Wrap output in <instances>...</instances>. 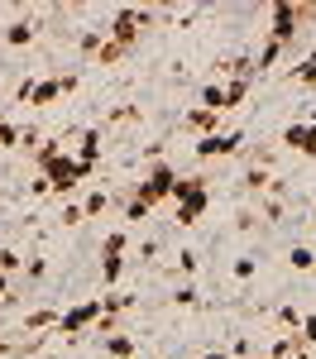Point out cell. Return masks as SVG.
I'll return each instance as SVG.
<instances>
[{
	"label": "cell",
	"instance_id": "obj_26",
	"mask_svg": "<svg viewBox=\"0 0 316 359\" xmlns=\"http://www.w3.org/2000/svg\"><path fill=\"white\" fill-rule=\"evenodd\" d=\"M125 249H130V230H111L101 240V254H125Z\"/></svg>",
	"mask_w": 316,
	"mask_h": 359
},
{
	"label": "cell",
	"instance_id": "obj_5",
	"mask_svg": "<svg viewBox=\"0 0 316 359\" xmlns=\"http://www.w3.org/2000/svg\"><path fill=\"white\" fill-rule=\"evenodd\" d=\"M177 182H182V172H177L172 163H163V158H153V168L144 172V177L135 182V187H139V196H149V201L158 206V201H172Z\"/></svg>",
	"mask_w": 316,
	"mask_h": 359
},
{
	"label": "cell",
	"instance_id": "obj_27",
	"mask_svg": "<svg viewBox=\"0 0 316 359\" xmlns=\"http://www.w3.org/2000/svg\"><path fill=\"white\" fill-rule=\"evenodd\" d=\"M25 278H29V283H43V278H48V259H43V254H34V259L25 264Z\"/></svg>",
	"mask_w": 316,
	"mask_h": 359
},
{
	"label": "cell",
	"instance_id": "obj_32",
	"mask_svg": "<svg viewBox=\"0 0 316 359\" xmlns=\"http://www.w3.org/2000/svg\"><path fill=\"white\" fill-rule=\"evenodd\" d=\"M82 221H86L82 206H62V225H82Z\"/></svg>",
	"mask_w": 316,
	"mask_h": 359
},
{
	"label": "cell",
	"instance_id": "obj_11",
	"mask_svg": "<svg viewBox=\"0 0 316 359\" xmlns=\"http://www.w3.org/2000/svg\"><path fill=\"white\" fill-rule=\"evenodd\" d=\"M77 158L96 172V163H101V130H82V139H77Z\"/></svg>",
	"mask_w": 316,
	"mask_h": 359
},
{
	"label": "cell",
	"instance_id": "obj_24",
	"mask_svg": "<svg viewBox=\"0 0 316 359\" xmlns=\"http://www.w3.org/2000/svg\"><path fill=\"white\" fill-rule=\"evenodd\" d=\"M292 77H297V82L302 86H316V48L307 57H302V62H297V67H292Z\"/></svg>",
	"mask_w": 316,
	"mask_h": 359
},
{
	"label": "cell",
	"instance_id": "obj_7",
	"mask_svg": "<svg viewBox=\"0 0 316 359\" xmlns=\"http://www.w3.org/2000/svg\"><path fill=\"white\" fill-rule=\"evenodd\" d=\"M197 154L201 163H211V158H235V154H245V135L240 130H221V135H211V139H197Z\"/></svg>",
	"mask_w": 316,
	"mask_h": 359
},
{
	"label": "cell",
	"instance_id": "obj_10",
	"mask_svg": "<svg viewBox=\"0 0 316 359\" xmlns=\"http://www.w3.org/2000/svg\"><path fill=\"white\" fill-rule=\"evenodd\" d=\"M135 350H139V340H135L130 331L101 335V355H106V359H135Z\"/></svg>",
	"mask_w": 316,
	"mask_h": 359
},
{
	"label": "cell",
	"instance_id": "obj_36",
	"mask_svg": "<svg viewBox=\"0 0 316 359\" xmlns=\"http://www.w3.org/2000/svg\"><path fill=\"white\" fill-rule=\"evenodd\" d=\"M0 297H10V273L0 269Z\"/></svg>",
	"mask_w": 316,
	"mask_h": 359
},
{
	"label": "cell",
	"instance_id": "obj_39",
	"mask_svg": "<svg viewBox=\"0 0 316 359\" xmlns=\"http://www.w3.org/2000/svg\"><path fill=\"white\" fill-rule=\"evenodd\" d=\"M0 249H5V245H0Z\"/></svg>",
	"mask_w": 316,
	"mask_h": 359
},
{
	"label": "cell",
	"instance_id": "obj_14",
	"mask_svg": "<svg viewBox=\"0 0 316 359\" xmlns=\"http://www.w3.org/2000/svg\"><path fill=\"white\" fill-rule=\"evenodd\" d=\"M149 216H153V201H149V196H139V187H130V201H125V221L139 225V221H149Z\"/></svg>",
	"mask_w": 316,
	"mask_h": 359
},
{
	"label": "cell",
	"instance_id": "obj_18",
	"mask_svg": "<svg viewBox=\"0 0 316 359\" xmlns=\"http://www.w3.org/2000/svg\"><path fill=\"white\" fill-rule=\"evenodd\" d=\"M249 101V82L245 77H235V82H226V111H235V106H245Z\"/></svg>",
	"mask_w": 316,
	"mask_h": 359
},
{
	"label": "cell",
	"instance_id": "obj_2",
	"mask_svg": "<svg viewBox=\"0 0 316 359\" xmlns=\"http://www.w3.org/2000/svg\"><path fill=\"white\" fill-rule=\"evenodd\" d=\"M312 15H316V5H287V0L268 5V39H278V43H292Z\"/></svg>",
	"mask_w": 316,
	"mask_h": 359
},
{
	"label": "cell",
	"instance_id": "obj_34",
	"mask_svg": "<svg viewBox=\"0 0 316 359\" xmlns=\"http://www.w3.org/2000/svg\"><path fill=\"white\" fill-rule=\"evenodd\" d=\"M29 192H34V196H48L53 187H48V177H34V182H29Z\"/></svg>",
	"mask_w": 316,
	"mask_h": 359
},
{
	"label": "cell",
	"instance_id": "obj_38",
	"mask_svg": "<svg viewBox=\"0 0 316 359\" xmlns=\"http://www.w3.org/2000/svg\"><path fill=\"white\" fill-rule=\"evenodd\" d=\"M0 120H5V111H0Z\"/></svg>",
	"mask_w": 316,
	"mask_h": 359
},
{
	"label": "cell",
	"instance_id": "obj_12",
	"mask_svg": "<svg viewBox=\"0 0 316 359\" xmlns=\"http://www.w3.org/2000/svg\"><path fill=\"white\" fill-rule=\"evenodd\" d=\"M120 278H125V254H101V287L115 292Z\"/></svg>",
	"mask_w": 316,
	"mask_h": 359
},
{
	"label": "cell",
	"instance_id": "obj_23",
	"mask_svg": "<svg viewBox=\"0 0 316 359\" xmlns=\"http://www.w3.org/2000/svg\"><path fill=\"white\" fill-rule=\"evenodd\" d=\"M101 306H106V316H115V311H130V306H135V297L115 287V292H106V297H101Z\"/></svg>",
	"mask_w": 316,
	"mask_h": 359
},
{
	"label": "cell",
	"instance_id": "obj_33",
	"mask_svg": "<svg viewBox=\"0 0 316 359\" xmlns=\"http://www.w3.org/2000/svg\"><path fill=\"white\" fill-rule=\"evenodd\" d=\"M302 340H307V345H316V311L302 321Z\"/></svg>",
	"mask_w": 316,
	"mask_h": 359
},
{
	"label": "cell",
	"instance_id": "obj_17",
	"mask_svg": "<svg viewBox=\"0 0 316 359\" xmlns=\"http://www.w3.org/2000/svg\"><path fill=\"white\" fill-rule=\"evenodd\" d=\"M287 269L312 273V269H316V249H312V245H292V249H287Z\"/></svg>",
	"mask_w": 316,
	"mask_h": 359
},
{
	"label": "cell",
	"instance_id": "obj_1",
	"mask_svg": "<svg viewBox=\"0 0 316 359\" xmlns=\"http://www.w3.org/2000/svg\"><path fill=\"white\" fill-rule=\"evenodd\" d=\"M206 211H211V187H206V177H182L177 192H172V216H177V225H197Z\"/></svg>",
	"mask_w": 316,
	"mask_h": 359
},
{
	"label": "cell",
	"instance_id": "obj_3",
	"mask_svg": "<svg viewBox=\"0 0 316 359\" xmlns=\"http://www.w3.org/2000/svg\"><path fill=\"white\" fill-rule=\"evenodd\" d=\"M39 177H48L53 196H72V192H77V187L86 182V177H91V168H86L77 154H62V158H53V163L43 168Z\"/></svg>",
	"mask_w": 316,
	"mask_h": 359
},
{
	"label": "cell",
	"instance_id": "obj_30",
	"mask_svg": "<svg viewBox=\"0 0 316 359\" xmlns=\"http://www.w3.org/2000/svg\"><path fill=\"white\" fill-rule=\"evenodd\" d=\"M177 269H182V273H197V269H201V254H197V249H182V254H177Z\"/></svg>",
	"mask_w": 316,
	"mask_h": 359
},
{
	"label": "cell",
	"instance_id": "obj_37",
	"mask_svg": "<svg viewBox=\"0 0 316 359\" xmlns=\"http://www.w3.org/2000/svg\"><path fill=\"white\" fill-rule=\"evenodd\" d=\"M201 359H235L230 350H211V355H201Z\"/></svg>",
	"mask_w": 316,
	"mask_h": 359
},
{
	"label": "cell",
	"instance_id": "obj_21",
	"mask_svg": "<svg viewBox=\"0 0 316 359\" xmlns=\"http://www.w3.org/2000/svg\"><path fill=\"white\" fill-rule=\"evenodd\" d=\"M82 211H86V221H96V216H106V211H111V196H106V192H86Z\"/></svg>",
	"mask_w": 316,
	"mask_h": 359
},
{
	"label": "cell",
	"instance_id": "obj_15",
	"mask_svg": "<svg viewBox=\"0 0 316 359\" xmlns=\"http://www.w3.org/2000/svg\"><path fill=\"white\" fill-rule=\"evenodd\" d=\"M5 43L10 48H29L34 43V20H10L5 25Z\"/></svg>",
	"mask_w": 316,
	"mask_h": 359
},
{
	"label": "cell",
	"instance_id": "obj_35",
	"mask_svg": "<svg viewBox=\"0 0 316 359\" xmlns=\"http://www.w3.org/2000/svg\"><path fill=\"white\" fill-rule=\"evenodd\" d=\"M5 355H20V345H15V340H5V335H0V359Z\"/></svg>",
	"mask_w": 316,
	"mask_h": 359
},
{
	"label": "cell",
	"instance_id": "obj_9",
	"mask_svg": "<svg viewBox=\"0 0 316 359\" xmlns=\"http://www.w3.org/2000/svg\"><path fill=\"white\" fill-rule=\"evenodd\" d=\"M182 125H187V130H192L197 139H211V135H221V115H216V111H206V106H192Z\"/></svg>",
	"mask_w": 316,
	"mask_h": 359
},
{
	"label": "cell",
	"instance_id": "obj_20",
	"mask_svg": "<svg viewBox=\"0 0 316 359\" xmlns=\"http://www.w3.org/2000/svg\"><path fill=\"white\" fill-rule=\"evenodd\" d=\"M20 144H25V125L0 120V149H20Z\"/></svg>",
	"mask_w": 316,
	"mask_h": 359
},
{
	"label": "cell",
	"instance_id": "obj_13",
	"mask_svg": "<svg viewBox=\"0 0 316 359\" xmlns=\"http://www.w3.org/2000/svg\"><path fill=\"white\" fill-rule=\"evenodd\" d=\"M197 106L226 115V82H221V77H216V82H206V86H201V96H197Z\"/></svg>",
	"mask_w": 316,
	"mask_h": 359
},
{
	"label": "cell",
	"instance_id": "obj_28",
	"mask_svg": "<svg viewBox=\"0 0 316 359\" xmlns=\"http://www.w3.org/2000/svg\"><path fill=\"white\" fill-rule=\"evenodd\" d=\"M278 321H283V326H292V331L302 335V321H307V316H302L297 306H278Z\"/></svg>",
	"mask_w": 316,
	"mask_h": 359
},
{
	"label": "cell",
	"instance_id": "obj_25",
	"mask_svg": "<svg viewBox=\"0 0 316 359\" xmlns=\"http://www.w3.org/2000/svg\"><path fill=\"white\" fill-rule=\"evenodd\" d=\"M25 264H29V259L20 254V249H0V269H5L10 278H15V273H25Z\"/></svg>",
	"mask_w": 316,
	"mask_h": 359
},
{
	"label": "cell",
	"instance_id": "obj_22",
	"mask_svg": "<svg viewBox=\"0 0 316 359\" xmlns=\"http://www.w3.org/2000/svg\"><path fill=\"white\" fill-rule=\"evenodd\" d=\"M125 57H130V48H120V43L106 39V43H101V53H96V62H101V67H115V62H125Z\"/></svg>",
	"mask_w": 316,
	"mask_h": 359
},
{
	"label": "cell",
	"instance_id": "obj_19",
	"mask_svg": "<svg viewBox=\"0 0 316 359\" xmlns=\"http://www.w3.org/2000/svg\"><path fill=\"white\" fill-rule=\"evenodd\" d=\"M273 182H278V177H273L268 168H249V172H245V187H249V192H268Z\"/></svg>",
	"mask_w": 316,
	"mask_h": 359
},
{
	"label": "cell",
	"instance_id": "obj_31",
	"mask_svg": "<svg viewBox=\"0 0 316 359\" xmlns=\"http://www.w3.org/2000/svg\"><path fill=\"white\" fill-rule=\"evenodd\" d=\"M172 302H177V306H197L201 292H197V287H177V292H172Z\"/></svg>",
	"mask_w": 316,
	"mask_h": 359
},
{
	"label": "cell",
	"instance_id": "obj_8",
	"mask_svg": "<svg viewBox=\"0 0 316 359\" xmlns=\"http://www.w3.org/2000/svg\"><path fill=\"white\" fill-rule=\"evenodd\" d=\"M283 149L302 154V158H316V120H292L283 130Z\"/></svg>",
	"mask_w": 316,
	"mask_h": 359
},
{
	"label": "cell",
	"instance_id": "obj_6",
	"mask_svg": "<svg viewBox=\"0 0 316 359\" xmlns=\"http://www.w3.org/2000/svg\"><path fill=\"white\" fill-rule=\"evenodd\" d=\"M144 25H149V10H120L106 34H111V43H120V48H130V53H135V43H139Z\"/></svg>",
	"mask_w": 316,
	"mask_h": 359
},
{
	"label": "cell",
	"instance_id": "obj_29",
	"mask_svg": "<svg viewBox=\"0 0 316 359\" xmlns=\"http://www.w3.org/2000/svg\"><path fill=\"white\" fill-rule=\"evenodd\" d=\"M254 273H259V259H254V254L235 259V278H240V283H245V278H254Z\"/></svg>",
	"mask_w": 316,
	"mask_h": 359
},
{
	"label": "cell",
	"instance_id": "obj_4",
	"mask_svg": "<svg viewBox=\"0 0 316 359\" xmlns=\"http://www.w3.org/2000/svg\"><path fill=\"white\" fill-rule=\"evenodd\" d=\"M101 321H106V306H101V297H86V302H77V306H67V311H62V321H57L53 335H62V340H77V335H86L91 326H101Z\"/></svg>",
	"mask_w": 316,
	"mask_h": 359
},
{
	"label": "cell",
	"instance_id": "obj_16",
	"mask_svg": "<svg viewBox=\"0 0 316 359\" xmlns=\"http://www.w3.org/2000/svg\"><path fill=\"white\" fill-rule=\"evenodd\" d=\"M283 53H287V43H278V39H263V48L254 53V72H268V67H273Z\"/></svg>",
	"mask_w": 316,
	"mask_h": 359
}]
</instances>
